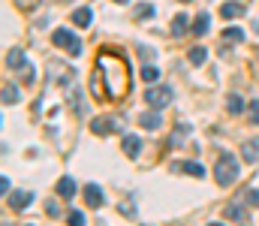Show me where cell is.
Instances as JSON below:
<instances>
[{
  "mask_svg": "<svg viewBox=\"0 0 259 226\" xmlns=\"http://www.w3.org/2000/svg\"><path fill=\"white\" fill-rule=\"evenodd\" d=\"M97 70L103 73V81H106V87H109V94H106L109 100H121V97L127 94L130 70H127V61H124L121 55H115V52H100Z\"/></svg>",
  "mask_w": 259,
  "mask_h": 226,
  "instance_id": "6da1fadb",
  "label": "cell"
},
{
  "mask_svg": "<svg viewBox=\"0 0 259 226\" xmlns=\"http://www.w3.org/2000/svg\"><path fill=\"white\" fill-rule=\"evenodd\" d=\"M214 181H217L220 187H229L232 181H238V160H235L232 154H220V157H217Z\"/></svg>",
  "mask_w": 259,
  "mask_h": 226,
  "instance_id": "7a4b0ae2",
  "label": "cell"
},
{
  "mask_svg": "<svg viewBox=\"0 0 259 226\" xmlns=\"http://www.w3.org/2000/svg\"><path fill=\"white\" fill-rule=\"evenodd\" d=\"M52 42H55L58 49L69 52L72 58H75V55H81V42H78V39H75V33H72V30H66V27H58V30L52 33Z\"/></svg>",
  "mask_w": 259,
  "mask_h": 226,
  "instance_id": "3957f363",
  "label": "cell"
},
{
  "mask_svg": "<svg viewBox=\"0 0 259 226\" xmlns=\"http://www.w3.org/2000/svg\"><path fill=\"white\" fill-rule=\"evenodd\" d=\"M145 100H148V106L151 109H166L172 100H175V94H172V87H166V84H160V87H148V94H145Z\"/></svg>",
  "mask_w": 259,
  "mask_h": 226,
  "instance_id": "277c9868",
  "label": "cell"
},
{
  "mask_svg": "<svg viewBox=\"0 0 259 226\" xmlns=\"http://www.w3.org/2000/svg\"><path fill=\"white\" fill-rule=\"evenodd\" d=\"M6 199H9V208H12V211H24V208L33 202V193H30V190H12Z\"/></svg>",
  "mask_w": 259,
  "mask_h": 226,
  "instance_id": "5b68a950",
  "label": "cell"
},
{
  "mask_svg": "<svg viewBox=\"0 0 259 226\" xmlns=\"http://www.w3.org/2000/svg\"><path fill=\"white\" fill-rule=\"evenodd\" d=\"M103 190H100V184H84V202H88V208H100L103 205Z\"/></svg>",
  "mask_w": 259,
  "mask_h": 226,
  "instance_id": "8992f818",
  "label": "cell"
},
{
  "mask_svg": "<svg viewBox=\"0 0 259 226\" xmlns=\"http://www.w3.org/2000/svg\"><path fill=\"white\" fill-rule=\"evenodd\" d=\"M66 91V103H69V109L75 112V115H81L84 112V103H81V91H78V84H69L64 87Z\"/></svg>",
  "mask_w": 259,
  "mask_h": 226,
  "instance_id": "52a82bcc",
  "label": "cell"
},
{
  "mask_svg": "<svg viewBox=\"0 0 259 226\" xmlns=\"http://www.w3.org/2000/svg\"><path fill=\"white\" fill-rule=\"evenodd\" d=\"M241 157L250 163V166H256L259 163V136H253V139H247L244 145H241Z\"/></svg>",
  "mask_w": 259,
  "mask_h": 226,
  "instance_id": "ba28073f",
  "label": "cell"
},
{
  "mask_svg": "<svg viewBox=\"0 0 259 226\" xmlns=\"http://www.w3.org/2000/svg\"><path fill=\"white\" fill-rule=\"evenodd\" d=\"M220 15H223L226 21H232V18L244 15V3H238V0H226V3L220 6Z\"/></svg>",
  "mask_w": 259,
  "mask_h": 226,
  "instance_id": "9c48e42d",
  "label": "cell"
},
{
  "mask_svg": "<svg viewBox=\"0 0 259 226\" xmlns=\"http://www.w3.org/2000/svg\"><path fill=\"white\" fill-rule=\"evenodd\" d=\"M6 67H9V70H24V67H27L24 52H21V49H9V52H6Z\"/></svg>",
  "mask_w": 259,
  "mask_h": 226,
  "instance_id": "30bf717a",
  "label": "cell"
},
{
  "mask_svg": "<svg viewBox=\"0 0 259 226\" xmlns=\"http://www.w3.org/2000/svg\"><path fill=\"white\" fill-rule=\"evenodd\" d=\"M91 130L100 136V133H109V130H121V121L118 118H112V121H106V118H94L91 121Z\"/></svg>",
  "mask_w": 259,
  "mask_h": 226,
  "instance_id": "8fae6325",
  "label": "cell"
},
{
  "mask_svg": "<svg viewBox=\"0 0 259 226\" xmlns=\"http://www.w3.org/2000/svg\"><path fill=\"white\" fill-rule=\"evenodd\" d=\"M121 145H124V154L136 160V157H139V151H142V139H139V136H130V133H124V142H121Z\"/></svg>",
  "mask_w": 259,
  "mask_h": 226,
  "instance_id": "7c38bea8",
  "label": "cell"
},
{
  "mask_svg": "<svg viewBox=\"0 0 259 226\" xmlns=\"http://www.w3.org/2000/svg\"><path fill=\"white\" fill-rule=\"evenodd\" d=\"M187 30H190V15H187V12L175 15V21H172V36H184Z\"/></svg>",
  "mask_w": 259,
  "mask_h": 226,
  "instance_id": "4fadbf2b",
  "label": "cell"
},
{
  "mask_svg": "<svg viewBox=\"0 0 259 226\" xmlns=\"http://www.w3.org/2000/svg\"><path fill=\"white\" fill-rule=\"evenodd\" d=\"M139 124H142L145 130H157V127L163 124V118H160L157 112H142V115H139Z\"/></svg>",
  "mask_w": 259,
  "mask_h": 226,
  "instance_id": "5bb4252c",
  "label": "cell"
},
{
  "mask_svg": "<svg viewBox=\"0 0 259 226\" xmlns=\"http://www.w3.org/2000/svg\"><path fill=\"white\" fill-rule=\"evenodd\" d=\"M184 175H193V178H205V166L202 163H193V160H187V163H181L178 166Z\"/></svg>",
  "mask_w": 259,
  "mask_h": 226,
  "instance_id": "9a60e30c",
  "label": "cell"
},
{
  "mask_svg": "<svg viewBox=\"0 0 259 226\" xmlns=\"http://www.w3.org/2000/svg\"><path fill=\"white\" fill-rule=\"evenodd\" d=\"M72 21H75L78 27H91V21H94V12H91L88 6H84V9H75V12H72Z\"/></svg>",
  "mask_w": 259,
  "mask_h": 226,
  "instance_id": "2e32d148",
  "label": "cell"
},
{
  "mask_svg": "<svg viewBox=\"0 0 259 226\" xmlns=\"http://www.w3.org/2000/svg\"><path fill=\"white\" fill-rule=\"evenodd\" d=\"M18 100H21L18 84H3V103H6V106H15Z\"/></svg>",
  "mask_w": 259,
  "mask_h": 226,
  "instance_id": "e0dca14e",
  "label": "cell"
},
{
  "mask_svg": "<svg viewBox=\"0 0 259 226\" xmlns=\"http://www.w3.org/2000/svg\"><path fill=\"white\" fill-rule=\"evenodd\" d=\"M226 112H229V115H241V112H244V100H241L238 94H229V97H226Z\"/></svg>",
  "mask_w": 259,
  "mask_h": 226,
  "instance_id": "ac0fdd59",
  "label": "cell"
},
{
  "mask_svg": "<svg viewBox=\"0 0 259 226\" xmlns=\"http://www.w3.org/2000/svg\"><path fill=\"white\" fill-rule=\"evenodd\" d=\"M58 193H61L64 199H72V196H75V181H72V178H61V181H58Z\"/></svg>",
  "mask_w": 259,
  "mask_h": 226,
  "instance_id": "d6986e66",
  "label": "cell"
},
{
  "mask_svg": "<svg viewBox=\"0 0 259 226\" xmlns=\"http://www.w3.org/2000/svg\"><path fill=\"white\" fill-rule=\"evenodd\" d=\"M208 27H211V18H208V12H202V15L196 18V24H193V36H205Z\"/></svg>",
  "mask_w": 259,
  "mask_h": 226,
  "instance_id": "ffe728a7",
  "label": "cell"
},
{
  "mask_svg": "<svg viewBox=\"0 0 259 226\" xmlns=\"http://www.w3.org/2000/svg\"><path fill=\"white\" fill-rule=\"evenodd\" d=\"M133 15H136L139 21H148V18L154 15V6H151V3H139V6H133Z\"/></svg>",
  "mask_w": 259,
  "mask_h": 226,
  "instance_id": "44dd1931",
  "label": "cell"
},
{
  "mask_svg": "<svg viewBox=\"0 0 259 226\" xmlns=\"http://www.w3.org/2000/svg\"><path fill=\"white\" fill-rule=\"evenodd\" d=\"M187 58H190V64H193V67H202V64L208 61V52H205L202 46H196V49H190V55H187Z\"/></svg>",
  "mask_w": 259,
  "mask_h": 226,
  "instance_id": "7402d4cb",
  "label": "cell"
},
{
  "mask_svg": "<svg viewBox=\"0 0 259 226\" xmlns=\"http://www.w3.org/2000/svg\"><path fill=\"white\" fill-rule=\"evenodd\" d=\"M226 217H229V220H238V223H244V220H247V211H244L241 205H229V208H226Z\"/></svg>",
  "mask_w": 259,
  "mask_h": 226,
  "instance_id": "603a6c76",
  "label": "cell"
},
{
  "mask_svg": "<svg viewBox=\"0 0 259 226\" xmlns=\"http://www.w3.org/2000/svg\"><path fill=\"white\" fill-rule=\"evenodd\" d=\"M223 39H226V42H241V39H244V30H241V27H226V30H223Z\"/></svg>",
  "mask_w": 259,
  "mask_h": 226,
  "instance_id": "cb8c5ba5",
  "label": "cell"
},
{
  "mask_svg": "<svg viewBox=\"0 0 259 226\" xmlns=\"http://www.w3.org/2000/svg\"><path fill=\"white\" fill-rule=\"evenodd\" d=\"M142 78H145V81H151V84H154V81H157V78H160V70H157V67H154V64H148V67H142Z\"/></svg>",
  "mask_w": 259,
  "mask_h": 226,
  "instance_id": "d4e9b609",
  "label": "cell"
},
{
  "mask_svg": "<svg viewBox=\"0 0 259 226\" xmlns=\"http://www.w3.org/2000/svg\"><path fill=\"white\" fill-rule=\"evenodd\" d=\"M66 223L69 226H84V214H81V211H72V214L66 217Z\"/></svg>",
  "mask_w": 259,
  "mask_h": 226,
  "instance_id": "484cf974",
  "label": "cell"
},
{
  "mask_svg": "<svg viewBox=\"0 0 259 226\" xmlns=\"http://www.w3.org/2000/svg\"><path fill=\"white\" fill-rule=\"evenodd\" d=\"M244 199H247L250 205H256V208H259V190H253V187H247V190H244Z\"/></svg>",
  "mask_w": 259,
  "mask_h": 226,
  "instance_id": "4316f807",
  "label": "cell"
},
{
  "mask_svg": "<svg viewBox=\"0 0 259 226\" xmlns=\"http://www.w3.org/2000/svg\"><path fill=\"white\" fill-rule=\"evenodd\" d=\"M139 55H142L145 61H154V58H157V52H154V49H148V46H139Z\"/></svg>",
  "mask_w": 259,
  "mask_h": 226,
  "instance_id": "83f0119b",
  "label": "cell"
},
{
  "mask_svg": "<svg viewBox=\"0 0 259 226\" xmlns=\"http://www.w3.org/2000/svg\"><path fill=\"white\" fill-rule=\"evenodd\" d=\"M12 3H15L18 9H24V12H27V9H33V6H36L39 0H12Z\"/></svg>",
  "mask_w": 259,
  "mask_h": 226,
  "instance_id": "f1b7e54d",
  "label": "cell"
},
{
  "mask_svg": "<svg viewBox=\"0 0 259 226\" xmlns=\"http://www.w3.org/2000/svg\"><path fill=\"white\" fill-rule=\"evenodd\" d=\"M250 118H253V124H259V100L250 103Z\"/></svg>",
  "mask_w": 259,
  "mask_h": 226,
  "instance_id": "f546056e",
  "label": "cell"
},
{
  "mask_svg": "<svg viewBox=\"0 0 259 226\" xmlns=\"http://www.w3.org/2000/svg\"><path fill=\"white\" fill-rule=\"evenodd\" d=\"M46 211H49L52 217H58V202H55V199H52V202H46Z\"/></svg>",
  "mask_w": 259,
  "mask_h": 226,
  "instance_id": "4dcf8cb0",
  "label": "cell"
},
{
  "mask_svg": "<svg viewBox=\"0 0 259 226\" xmlns=\"http://www.w3.org/2000/svg\"><path fill=\"white\" fill-rule=\"evenodd\" d=\"M121 214H124V217H136V208H130L127 202H124V205H121Z\"/></svg>",
  "mask_w": 259,
  "mask_h": 226,
  "instance_id": "1f68e13d",
  "label": "cell"
},
{
  "mask_svg": "<svg viewBox=\"0 0 259 226\" xmlns=\"http://www.w3.org/2000/svg\"><path fill=\"white\" fill-rule=\"evenodd\" d=\"M0 193L9 196V178H0Z\"/></svg>",
  "mask_w": 259,
  "mask_h": 226,
  "instance_id": "d6a6232c",
  "label": "cell"
},
{
  "mask_svg": "<svg viewBox=\"0 0 259 226\" xmlns=\"http://www.w3.org/2000/svg\"><path fill=\"white\" fill-rule=\"evenodd\" d=\"M115 3H130V0H115Z\"/></svg>",
  "mask_w": 259,
  "mask_h": 226,
  "instance_id": "836d02e7",
  "label": "cell"
},
{
  "mask_svg": "<svg viewBox=\"0 0 259 226\" xmlns=\"http://www.w3.org/2000/svg\"><path fill=\"white\" fill-rule=\"evenodd\" d=\"M58 3H72V0H58Z\"/></svg>",
  "mask_w": 259,
  "mask_h": 226,
  "instance_id": "e575fe53",
  "label": "cell"
},
{
  "mask_svg": "<svg viewBox=\"0 0 259 226\" xmlns=\"http://www.w3.org/2000/svg\"><path fill=\"white\" fill-rule=\"evenodd\" d=\"M208 226H223V223H208Z\"/></svg>",
  "mask_w": 259,
  "mask_h": 226,
  "instance_id": "d590c367",
  "label": "cell"
},
{
  "mask_svg": "<svg viewBox=\"0 0 259 226\" xmlns=\"http://www.w3.org/2000/svg\"><path fill=\"white\" fill-rule=\"evenodd\" d=\"M181 3H190V0H181Z\"/></svg>",
  "mask_w": 259,
  "mask_h": 226,
  "instance_id": "8d00e7d4",
  "label": "cell"
},
{
  "mask_svg": "<svg viewBox=\"0 0 259 226\" xmlns=\"http://www.w3.org/2000/svg\"><path fill=\"white\" fill-rule=\"evenodd\" d=\"M27 226H33V223H27Z\"/></svg>",
  "mask_w": 259,
  "mask_h": 226,
  "instance_id": "74e56055",
  "label": "cell"
}]
</instances>
